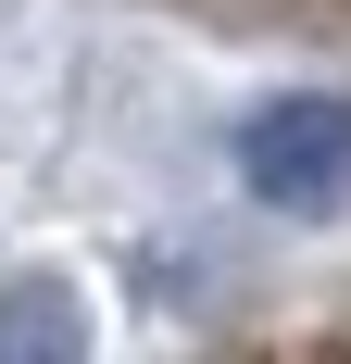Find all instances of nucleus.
<instances>
[{"label":"nucleus","instance_id":"f257e3e1","mask_svg":"<svg viewBox=\"0 0 351 364\" xmlns=\"http://www.w3.org/2000/svg\"><path fill=\"white\" fill-rule=\"evenodd\" d=\"M239 176L276 214H339L351 201V101H264L239 126Z\"/></svg>","mask_w":351,"mask_h":364},{"label":"nucleus","instance_id":"f03ea898","mask_svg":"<svg viewBox=\"0 0 351 364\" xmlns=\"http://www.w3.org/2000/svg\"><path fill=\"white\" fill-rule=\"evenodd\" d=\"M88 339V314H75L50 277H13L0 289V364H38V352H75Z\"/></svg>","mask_w":351,"mask_h":364}]
</instances>
